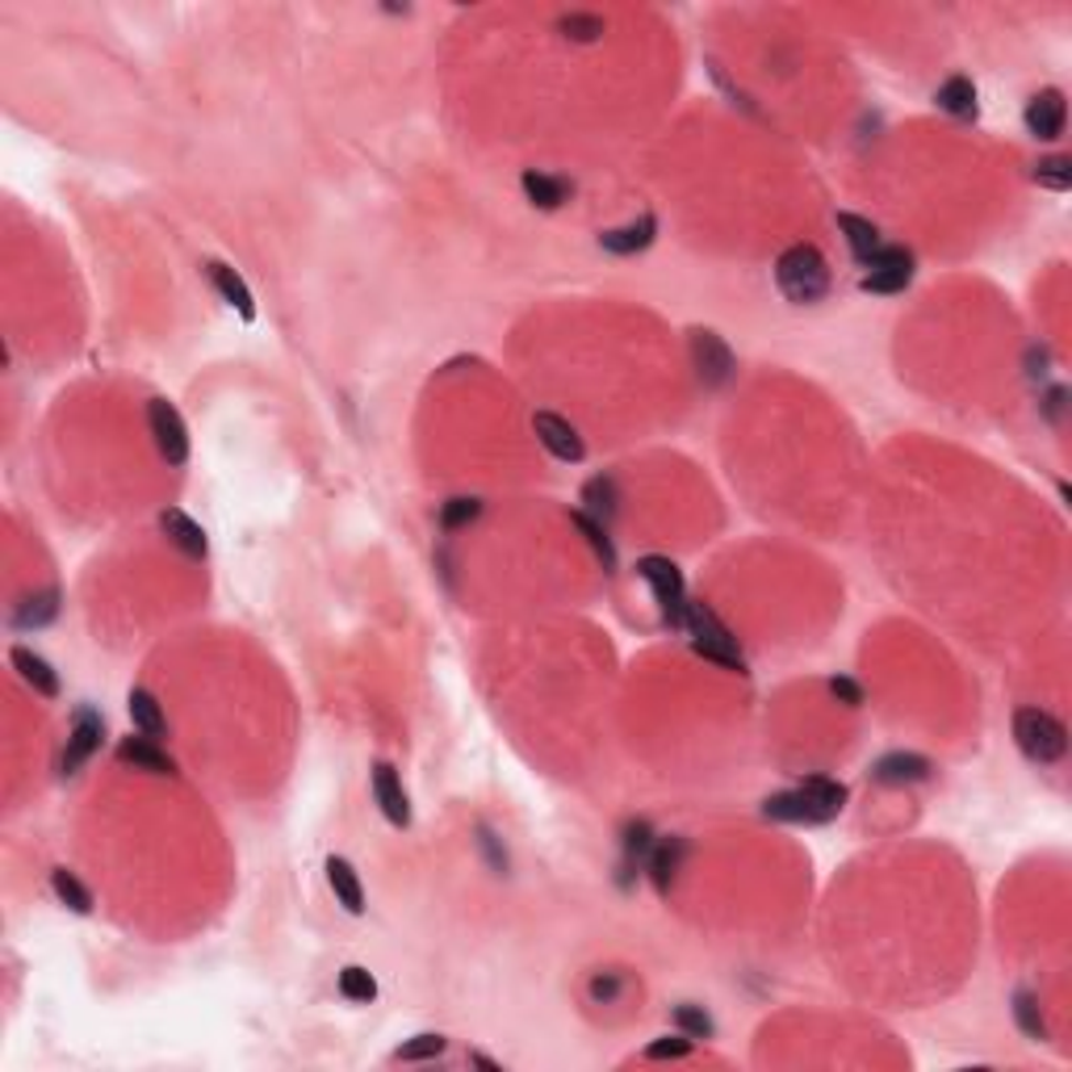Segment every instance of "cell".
Here are the masks:
<instances>
[{"label":"cell","mask_w":1072,"mask_h":1072,"mask_svg":"<svg viewBox=\"0 0 1072 1072\" xmlns=\"http://www.w3.org/2000/svg\"><path fill=\"white\" fill-rule=\"evenodd\" d=\"M130 708V721H134V729L143 737H151V741H164L169 737V721H164V708H160V700L148 692V687H134L127 700Z\"/></svg>","instance_id":"cell-21"},{"label":"cell","mask_w":1072,"mask_h":1072,"mask_svg":"<svg viewBox=\"0 0 1072 1072\" xmlns=\"http://www.w3.org/2000/svg\"><path fill=\"white\" fill-rule=\"evenodd\" d=\"M674 1027L683 1030V1035H692V1039H713V1018H708V1009L692 1006V1001H683V1006H674Z\"/></svg>","instance_id":"cell-34"},{"label":"cell","mask_w":1072,"mask_h":1072,"mask_svg":"<svg viewBox=\"0 0 1072 1072\" xmlns=\"http://www.w3.org/2000/svg\"><path fill=\"white\" fill-rule=\"evenodd\" d=\"M1014 1022L1027 1039H1048V1022H1043V1009H1039V997L1035 993H1014Z\"/></svg>","instance_id":"cell-31"},{"label":"cell","mask_w":1072,"mask_h":1072,"mask_svg":"<svg viewBox=\"0 0 1072 1072\" xmlns=\"http://www.w3.org/2000/svg\"><path fill=\"white\" fill-rule=\"evenodd\" d=\"M59 616V591L46 587L39 595H25L18 611H13V629H43Z\"/></svg>","instance_id":"cell-26"},{"label":"cell","mask_w":1072,"mask_h":1072,"mask_svg":"<svg viewBox=\"0 0 1072 1072\" xmlns=\"http://www.w3.org/2000/svg\"><path fill=\"white\" fill-rule=\"evenodd\" d=\"M520 185H524V197L537 210H562L570 202V193H574V185H570L566 176H549V172H537V169H528Z\"/></svg>","instance_id":"cell-18"},{"label":"cell","mask_w":1072,"mask_h":1072,"mask_svg":"<svg viewBox=\"0 0 1072 1072\" xmlns=\"http://www.w3.org/2000/svg\"><path fill=\"white\" fill-rule=\"evenodd\" d=\"M448 1048V1039L444 1035H415L411 1043H402L394 1055L399 1060H432V1055H441V1051Z\"/></svg>","instance_id":"cell-38"},{"label":"cell","mask_w":1072,"mask_h":1072,"mask_svg":"<svg viewBox=\"0 0 1072 1072\" xmlns=\"http://www.w3.org/2000/svg\"><path fill=\"white\" fill-rule=\"evenodd\" d=\"M339 993L348 997V1001H357V1006H365V1001H373L378 997V981L365 972V967H344L339 972Z\"/></svg>","instance_id":"cell-33"},{"label":"cell","mask_w":1072,"mask_h":1072,"mask_svg":"<svg viewBox=\"0 0 1072 1072\" xmlns=\"http://www.w3.org/2000/svg\"><path fill=\"white\" fill-rule=\"evenodd\" d=\"M148 427L155 436V448L169 465L190 462V427L181 420V411L169 399H151L148 402Z\"/></svg>","instance_id":"cell-6"},{"label":"cell","mask_w":1072,"mask_h":1072,"mask_svg":"<svg viewBox=\"0 0 1072 1072\" xmlns=\"http://www.w3.org/2000/svg\"><path fill=\"white\" fill-rule=\"evenodd\" d=\"M683 855H687V842L683 838H658L650 851V859H646V871H650L653 888L667 897L671 892L674 876H679V867H683Z\"/></svg>","instance_id":"cell-17"},{"label":"cell","mask_w":1072,"mask_h":1072,"mask_svg":"<svg viewBox=\"0 0 1072 1072\" xmlns=\"http://www.w3.org/2000/svg\"><path fill=\"white\" fill-rule=\"evenodd\" d=\"M930 771H934V762L925 755H913V750H892V755L871 762V779L888 783V788H897V783H922V779H930Z\"/></svg>","instance_id":"cell-12"},{"label":"cell","mask_w":1072,"mask_h":1072,"mask_svg":"<svg viewBox=\"0 0 1072 1072\" xmlns=\"http://www.w3.org/2000/svg\"><path fill=\"white\" fill-rule=\"evenodd\" d=\"M51 888H55V897H59L72 913H93V892H88L85 884L76 880L67 867H55V871H51Z\"/></svg>","instance_id":"cell-29"},{"label":"cell","mask_w":1072,"mask_h":1072,"mask_svg":"<svg viewBox=\"0 0 1072 1072\" xmlns=\"http://www.w3.org/2000/svg\"><path fill=\"white\" fill-rule=\"evenodd\" d=\"M206 277L214 281V290L223 294V302H227V306H235V311H239V318H248V323H252V318H256V302H252V290H248V281L235 273L231 264H223V260H206Z\"/></svg>","instance_id":"cell-16"},{"label":"cell","mask_w":1072,"mask_h":1072,"mask_svg":"<svg viewBox=\"0 0 1072 1072\" xmlns=\"http://www.w3.org/2000/svg\"><path fill=\"white\" fill-rule=\"evenodd\" d=\"M1014 741L1030 762H1060L1069 755V729L1043 708H1018L1014 713Z\"/></svg>","instance_id":"cell-3"},{"label":"cell","mask_w":1072,"mask_h":1072,"mask_svg":"<svg viewBox=\"0 0 1072 1072\" xmlns=\"http://www.w3.org/2000/svg\"><path fill=\"white\" fill-rule=\"evenodd\" d=\"M830 695H834L838 704H846V708H859L863 704V687L855 683V679H846V674H834V679H830Z\"/></svg>","instance_id":"cell-40"},{"label":"cell","mask_w":1072,"mask_h":1072,"mask_svg":"<svg viewBox=\"0 0 1072 1072\" xmlns=\"http://www.w3.org/2000/svg\"><path fill=\"white\" fill-rule=\"evenodd\" d=\"M838 231L846 235V248H851V256H855L859 264H867L871 256L880 252V231H876V223H867V218H859V214H838Z\"/></svg>","instance_id":"cell-24"},{"label":"cell","mask_w":1072,"mask_h":1072,"mask_svg":"<svg viewBox=\"0 0 1072 1072\" xmlns=\"http://www.w3.org/2000/svg\"><path fill=\"white\" fill-rule=\"evenodd\" d=\"M13 667H18V674H22L39 695H46V700L59 695V674L51 671V662L39 658L34 650H22V646H18V650H13Z\"/></svg>","instance_id":"cell-25"},{"label":"cell","mask_w":1072,"mask_h":1072,"mask_svg":"<svg viewBox=\"0 0 1072 1072\" xmlns=\"http://www.w3.org/2000/svg\"><path fill=\"white\" fill-rule=\"evenodd\" d=\"M692 1043H695L692 1035H683V1030H679V1035H667V1039L650 1043V1048H646V1055H650V1060H683V1055L692 1051Z\"/></svg>","instance_id":"cell-39"},{"label":"cell","mask_w":1072,"mask_h":1072,"mask_svg":"<svg viewBox=\"0 0 1072 1072\" xmlns=\"http://www.w3.org/2000/svg\"><path fill=\"white\" fill-rule=\"evenodd\" d=\"M776 285L779 294L797 306L821 302L830 294V264L813 243H792L788 252L776 260Z\"/></svg>","instance_id":"cell-1"},{"label":"cell","mask_w":1072,"mask_h":1072,"mask_svg":"<svg viewBox=\"0 0 1072 1072\" xmlns=\"http://www.w3.org/2000/svg\"><path fill=\"white\" fill-rule=\"evenodd\" d=\"M692 365H695V373H700V381L713 386V390L734 378V353H729V344L716 336V332H708V327H695L692 332Z\"/></svg>","instance_id":"cell-8"},{"label":"cell","mask_w":1072,"mask_h":1072,"mask_svg":"<svg viewBox=\"0 0 1072 1072\" xmlns=\"http://www.w3.org/2000/svg\"><path fill=\"white\" fill-rule=\"evenodd\" d=\"M118 758L127 762V767H134V771H151V776H176V762H172L164 750H160V741H151V737H122L118 741Z\"/></svg>","instance_id":"cell-15"},{"label":"cell","mask_w":1072,"mask_h":1072,"mask_svg":"<svg viewBox=\"0 0 1072 1072\" xmlns=\"http://www.w3.org/2000/svg\"><path fill=\"white\" fill-rule=\"evenodd\" d=\"M578 511L608 528L611 520H616V511H620V490H616V478H611V474L591 478V483L583 486V507H578Z\"/></svg>","instance_id":"cell-20"},{"label":"cell","mask_w":1072,"mask_h":1072,"mask_svg":"<svg viewBox=\"0 0 1072 1072\" xmlns=\"http://www.w3.org/2000/svg\"><path fill=\"white\" fill-rule=\"evenodd\" d=\"M160 532H164V537H169L172 545L181 549L185 557H197V562H202V557L210 553L206 528L197 524L193 516H185L181 507H164V511H160Z\"/></svg>","instance_id":"cell-13"},{"label":"cell","mask_w":1072,"mask_h":1072,"mask_svg":"<svg viewBox=\"0 0 1072 1072\" xmlns=\"http://www.w3.org/2000/svg\"><path fill=\"white\" fill-rule=\"evenodd\" d=\"M327 884H332L336 901L344 905L348 913H365V888H360V876L353 863L332 855V859H327Z\"/></svg>","instance_id":"cell-23"},{"label":"cell","mask_w":1072,"mask_h":1072,"mask_svg":"<svg viewBox=\"0 0 1072 1072\" xmlns=\"http://www.w3.org/2000/svg\"><path fill=\"white\" fill-rule=\"evenodd\" d=\"M762 817H776V821H792V825H821V813L817 804L804 797L800 788H792V792H776V797L762 800Z\"/></svg>","instance_id":"cell-19"},{"label":"cell","mask_w":1072,"mask_h":1072,"mask_svg":"<svg viewBox=\"0 0 1072 1072\" xmlns=\"http://www.w3.org/2000/svg\"><path fill=\"white\" fill-rule=\"evenodd\" d=\"M1027 130L1035 134V139H1043V143H1051V139H1060L1064 134V122H1069V106H1064V93L1060 88H1043V93H1035L1027 101Z\"/></svg>","instance_id":"cell-10"},{"label":"cell","mask_w":1072,"mask_h":1072,"mask_svg":"<svg viewBox=\"0 0 1072 1072\" xmlns=\"http://www.w3.org/2000/svg\"><path fill=\"white\" fill-rule=\"evenodd\" d=\"M637 574L650 583L653 604H658V611H662V620H667L671 629H683V611H687L683 570L674 566L671 557H662V553H646V557L637 562Z\"/></svg>","instance_id":"cell-4"},{"label":"cell","mask_w":1072,"mask_h":1072,"mask_svg":"<svg viewBox=\"0 0 1072 1072\" xmlns=\"http://www.w3.org/2000/svg\"><path fill=\"white\" fill-rule=\"evenodd\" d=\"M867 273H863V290L867 294H901L905 285L913 281V256L905 252V248H888V243H880V252L871 256L867 264H863Z\"/></svg>","instance_id":"cell-7"},{"label":"cell","mask_w":1072,"mask_h":1072,"mask_svg":"<svg viewBox=\"0 0 1072 1072\" xmlns=\"http://www.w3.org/2000/svg\"><path fill=\"white\" fill-rule=\"evenodd\" d=\"M478 511H483V503H478V499H448V503L441 507V528L457 532V528L474 524V520H478Z\"/></svg>","instance_id":"cell-36"},{"label":"cell","mask_w":1072,"mask_h":1072,"mask_svg":"<svg viewBox=\"0 0 1072 1072\" xmlns=\"http://www.w3.org/2000/svg\"><path fill=\"white\" fill-rule=\"evenodd\" d=\"M469 1064H478V1069H490V1072H503V1064H495V1060H490V1055H483V1051H474V1055H469Z\"/></svg>","instance_id":"cell-41"},{"label":"cell","mask_w":1072,"mask_h":1072,"mask_svg":"<svg viewBox=\"0 0 1072 1072\" xmlns=\"http://www.w3.org/2000/svg\"><path fill=\"white\" fill-rule=\"evenodd\" d=\"M625 985H629V981H625V972H595V976H591V985H587V993H591V1001H595V1006H611V1001L625 993Z\"/></svg>","instance_id":"cell-35"},{"label":"cell","mask_w":1072,"mask_h":1072,"mask_svg":"<svg viewBox=\"0 0 1072 1072\" xmlns=\"http://www.w3.org/2000/svg\"><path fill=\"white\" fill-rule=\"evenodd\" d=\"M373 800H378L381 817L390 821V825H399V830L411 825V797H407L402 776L390 767V762H378V767H373Z\"/></svg>","instance_id":"cell-11"},{"label":"cell","mask_w":1072,"mask_h":1072,"mask_svg":"<svg viewBox=\"0 0 1072 1072\" xmlns=\"http://www.w3.org/2000/svg\"><path fill=\"white\" fill-rule=\"evenodd\" d=\"M562 30H566V39H574V43H595L604 34V18H595V13H570V18H562Z\"/></svg>","instance_id":"cell-37"},{"label":"cell","mask_w":1072,"mask_h":1072,"mask_svg":"<svg viewBox=\"0 0 1072 1072\" xmlns=\"http://www.w3.org/2000/svg\"><path fill=\"white\" fill-rule=\"evenodd\" d=\"M101 737H106V716L97 713V708H88V704H80L76 716H72V729H67V746H64V758H59V776H76L88 758L101 750Z\"/></svg>","instance_id":"cell-5"},{"label":"cell","mask_w":1072,"mask_h":1072,"mask_svg":"<svg viewBox=\"0 0 1072 1072\" xmlns=\"http://www.w3.org/2000/svg\"><path fill=\"white\" fill-rule=\"evenodd\" d=\"M653 239H658V218H653V214H641V218H632V223H625V227L599 235V248L611 256H637V252H646Z\"/></svg>","instance_id":"cell-14"},{"label":"cell","mask_w":1072,"mask_h":1072,"mask_svg":"<svg viewBox=\"0 0 1072 1072\" xmlns=\"http://www.w3.org/2000/svg\"><path fill=\"white\" fill-rule=\"evenodd\" d=\"M683 629H687L692 650L700 653V658H708V662L725 667V671H737V674L746 671V658H741V650H737V637L716 620V611L708 608V604H692V599H687Z\"/></svg>","instance_id":"cell-2"},{"label":"cell","mask_w":1072,"mask_h":1072,"mask_svg":"<svg viewBox=\"0 0 1072 1072\" xmlns=\"http://www.w3.org/2000/svg\"><path fill=\"white\" fill-rule=\"evenodd\" d=\"M570 520H574V528H578V532L587 537V545L595 549V557H599V566L608 570V574H616V545H611L608 528L599 524V520H591V516H583V511H574Z\"/></svg>","instance_id":"cell-28"},{"label":"cell","mask_w":1072,"mask_h":1072,"mask_svg":"<svg viewBox=\"0 0 1072 1072\" xmlns=\"http://www.w3.org/2000/svg\"><path fill=\"white\" fill-rule=\"evenodd\" d=\"M934 101H939L943 113L960 118V122H976V113H981V106H976V85H972L967 76H951V80H943L939 93H934Z\"/></svg>","instance_id":"cell-22"},{"label":"cell","mask_w":1072,"mask_h":1072,"mask_svg":"<svg viewBox=\"0 0 1072 1072\" xmlns=\"http://www.w3.org/2000/svg\"><path fill=\"white\" fill-rule=\"evenodd\" d=\"M532 432H537V441L545 444L557 462L578 465L583 457H587V444H583V436L574 432V423H566L562 415H553V411H537V415H532Z\"/></svg>","instance_id":"cell-9"},{"label":"cell","mask_w":1072,"mask_h":1072,"mask_svg":"<svg viewBox=\"0 0 1072 1072\" xmlns=\"http://www.w3.org/2000/svg\"><path fill=\"white\" fill-rule=\"evenodd\" d=\"M800 792L817 804V813L825 821H834L846 809V783H838V779H825V776H809L804 783H800Z\"/></svg>","instance_id":"cell-27"},{"label":"cell","mask_w":1072,"mask_h":1072,"mask_svg":"<svg viewBox=\"0 0 1072 1072\" xmlns=\"http://www.w3.org/2000/svg\"><path fill=\"white\" fill-rule=\"evenodd\" d=\"M653 842H658V838H653L650 821H629V825H625V871L646 867Z\"/></svg>","instance_id":"cell-30"},{"label":"cell","mask_w":1072,"mask_h":1072,"mask_svg":"<svg viewBox=\"0 0 1072 1072\" xmlns=\"http://www.w3.org/2000/svg\"><path fill=\"white\" fill-rule=\"evenodd\" d=\"M1035 181L1051 193L1072 190V160L1069 155H1048V160H1039V164H1035Z\"/></svg>","instance_id":"cell-32"}]
</instances>
